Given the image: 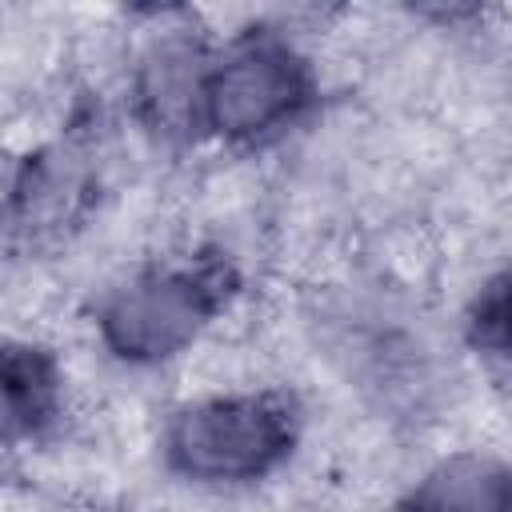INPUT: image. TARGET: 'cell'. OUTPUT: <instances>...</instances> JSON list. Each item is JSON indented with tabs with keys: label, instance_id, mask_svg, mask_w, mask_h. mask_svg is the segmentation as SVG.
<instances>
[{
	"label": "cell",
	"instance_id": "cell-1",
	"mask_svg": "<svg viewBox=\"0 0 512 512\" xmlns=\"http://www.w3.org/2000/svg\"><path fill=\"white\" fill-rule=\"evenodd\" d=\"M240 292V264L224 248L200 244L188 256L144 260L104 284L88 308V324L112 364L156 372L200 348Z\"/></svg>",
	"mask_w": 512,
	"mask_h": 512
},
{
	"label": "cell",
	"instance_id": "cell-2",
	"mask_svg": "<svg viewBox=\"0 0 512 512\" xmlns=\"http://www.w3.org/2000/svg\"><path fill=\"white\" fill-rule=\"evenodd\" d=\"M308 412L284 384L208 388L160 420V468L204 492H244L280 476L304 444Z\"/></svg>",
	"mask_w": 512,
	"mask_h": 512
},
{
	"label": "cell",
	"instance_id": "cell-3",
	"mask_svg": "<svg viewBox=\"0 0 512 512\" xmlns=\"http://www.w3.org/2000/svg\"><path fill=\"white\" fill-rule=\"evenodd\" d=\"M324 100L320 68L288 24L248 20L216 36L204 84V144L268 152L304 128Z\"/></svg>",
	"mask_w": 512,
	"mask_h": 512
},
{
	"label": "cell",
	"instance_id": "cell-4",
	"mask_svg": "<svg viewBox=\"0 0 512 512\" xmlns=\"http://www.w3.org/2000/svg\"><path fill=\"white\" fill-rule=\"evenodd\" d=\"M216 36L192 16H160L132 52L124 68L128 120L168 152H188L204 144V84Z\"/></svg>",
	"mask_w": 512,
	"mask_h": 512
},
{
	"label": "cell",
	"instance_id": "cell-5",
	"mask_svg": "<svg viewBox=\"0 0 512 512\" xmlns=\"http://www.w3.org/2000/svg\"><path fill=\"white\" fill-rule=\"evenodd\" d=\"M100 204V160L76 128L24 148L0 180V236L16 248L68 244Z\"/></svg>",
	"mask_w": 512,
	"mask_h": 512
},
{
	"label": "cell",
	"instance_id": "cell-6",
	"mask_svg": "<svg viewBox=\"0 0 512 512\" xmlns=\"http://www.w3.org/2000/svg\"><path fill=\"white\" fill-rule=\"evenodd\" d=\"M68 416V368L32 336H0V448L48 444Z\"/></svg>",
	"mask_w": 512,
	"mask_h": 512
},
{
	"label": "cell",
	"instance_id": "cell-7",
	"mask_svg": "<svg viewBox=\"0 0 512 512\" xmlns=\"http://www.w3.org/2000/svg\"><path fill=\"white\" fill-rule=\"evenodd\" d=\"M392 512H512V464L492 448L444 452L420 468Z\"/></svg>",
	"mask_w": 512,
	"mask_h": 512
},
{
	"label": "cell",
	"instance_id": "cell-8",
	"mask_svg": "<svg viewBox=\"0 0 512 512\" xmlns=\"http://www.w3.org/2000/svg\"><path fill=\"white\" fill-rule=\"evenodd\" d=\"M460 340L464 348L488 364V368H504L508 364V344H512V276L508 268H492L488 276H480V284L472 288V296L460 308Z\"/></svg>",
	"mask_w": 512,
	"mask_h": 512
}]
</instances>
